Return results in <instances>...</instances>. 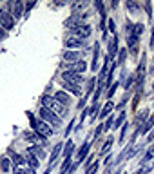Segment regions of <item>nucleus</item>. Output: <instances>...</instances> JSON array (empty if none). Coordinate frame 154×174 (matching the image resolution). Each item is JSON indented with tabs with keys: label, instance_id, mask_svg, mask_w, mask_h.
<instances>
[{
	"label": "nucleus",
	"instance_id": "1",
	"mask_svg": "<svg viewBox=\"0 0 154 174\" xmlns=\"http://www.w3.org/2000/svg\"><path fill=\"white\" fill-rule=\"evenodd\" d=\"M42 107H47L49 111L56 113L58 116H65V114H67V107H64L56 98H53V96H49V94H45V96L42 98Z\"/></svg>",
	"mask_w": 154,
	"mask_h": 174
},
{
	"label": "nucleus",
	"instance_id": "2",
	"mask_svg": "<svg viewBox=\"0 0 154 174\" xmlns=\"http://www.w3.org/2000/svg\"><path fill=\"white\" fill-rule=\"evenodd\" d=\"M125 33H127V44H129V51L133 53V54H136L138 53V36H136V33H134V24L133 22H127L125 24Z\"/></svg>",
	"mask_w": 154,
	"mask_h": 174
},
{
	"label": "nucleus",
	"instance_id": "3",
	"mask_svg": "<svg viewBox=\"0 0 154 174\" xmlns=\"http://www.w3.org/2000/svg\"><path fill=\"white\" fill-rule=\"evenodd\" d=\"M29 116V120H31V125H33V129H34V133H38V134H42V136H51L54 131H51V127L44 122V120H36L33 114H27Z\"/></svg>",
	"mask_w": 154,
	"mask_h": 174
},
{
	"label": "nucleus",
	"instance_id": "4",
	"mask_svg": "<svg viewBox=\"0 0 154 174\" xmlns=\"http://www.w3.org/2000/svg\"><path fill=\"white\" fill-rule=\"evenodd\" d=\"M91 33H93V29H91L87 24H84V25L69 27V31H67V34H65V36H76V38L85 40V38H89V36H91Z\"/></svg>",
	"mask_w": 154,
	"mask_h": 174
},
{
	"label": "nucleus",
	"instance_id": "5",
	"mask_svg": "<svg viewBox=\"0 0 154 174\" xmlns=\"http://www.w3.org/2000/svg\"><path fill=\"white\" fill-rule=\"evenodd\" d=\"M40 116H42V120H44V122L53 123V127H60V125H62V118H60L56 113L49 111L47 107H42V109H40Z\"/></svg>",
	"mask_w": 154,
	"mask_h": 174
},
{
	"label": "nucleus",
	"instance_id": "6",
	"mask_svg": "<svg viewBox=\"0 0 154 174\" xmlns=\"http://www.w3.org/2000/svg\"><path fill=\"white\" fill-rule=\"evenodd\" d=\"M24 138H25L27 142H31V143L38 145V147H44V145H47V138H45V136H42V134H38V133H34V131H29V133H25V134H24Z\"/></svg>",
	"mask_w": 154,
	"mask_h": 174
},
{
	"label": "nucleus",
	"instance_id": "7",
	"mask_svg": "<svg viewBox=\"0 0 154 174\" xmlns=\"http://www.w3.org/2000/svg\"><path fill=\"white\" fill-rule=\"evenodd\" d=\"M0 25H2L5 31L13 29V25H15V18H13V15L7 13L5 9H0Z\"/></svg>",
	"mask_w": 154,
	"mask_h": 174
},
{
	"label": "nucleus",
	"instance_id": "8",
	"mask_svg": "<svg viewBox=\"0 0 154 174\" xmlns=\"http://www.w3.org/2000/svg\"><path fill=\"white\" fill-rule=\"evenodd\" d=\"M145 65H147V58L145 54L140 58V65H138V94H142V87H143V78H145Z\"/></svg>",
	"mask_w": 154,
	"mask_h": 174
},
{
	"label": "nucleus",
	"instance_id": "9",
	"mask_svg": "<svg viewBox=\"0 0 154 174\" xmlns=\"http://www.w3.org/2000/svg\"><path fill=\"white\" fill-rule=\"evenodd\" d=\"M62 76H64V80H65L67 84H73V85H78V87H80V84L84 82L82 74H76V73H71V71H65Z\"/></svg>",
	"mask_w": 154,
	"mask_h": 174
},
{
	"label": "nucleus",
	"instance_id": "10",
	"mask_svg": "<svg viewBox=\"0 0 154 174\" xmlns=\"http://www.w3.org/2000/svg\"><path fill=\"white\" fill-rule=\"evenodd\" d=\"M136 151H138V147H136L134 143L127 145V151H122V153H120V156H118L116 163H120V162H123V160H131V158L136 154Z\"/></svg>",
	"mask_w": 154,
	"mask_h": 174
},
{
	"label": "nucleus",
	"instance_id": "11",
	"mask_svg": "<svg viewBox=\"0 0 154 174\" xmlns=\"http://www.w3.org/2000/svg\"><path fill=\"white\" fill-rule=\"evenodd\" d=\"M65 47H67V49L85 47V42H84L82 38H76V36H65Z\"/></svg>",
	"mask_w": 154,
	"mask_h": 174
},
{
	"label": "nucleus",
	"instance_id": "12",
	"mask_svg": "<svg viewBox=\"0 0 154 174\" xmlns=\"http://www.w3.org/2000/svg\"><path fill=\"white\" fill-rule=\"evenodd\" d=\"M25 153H29V154H31L33 158H36L38 162L45 158V153H44V149H42V147H38V145H31V147H27V149H25Z\"/></svg>",
	"mask_w": 154,
	"mask_h": 174
},
{
	"label": "nucleus",
	"instance_id": "13",
	"mask_svg": "<svg viewBox=\"0 0 154 174\" xmlns=\"http://www.w3.org/2000/svg\"><path fill=\"white\" fill-rule=\"evenodd\" d=\"M64 60H65V64H76V62H80V60H84L82 56H80V53H76V51H65L64 53Z\"/></svg>",
	"mask_w": 154,
	"mask_h": 174
},
{
	"label": "nucleus",
	"instance_id": "14",
	"mask_svg": "<svg viewBox=\"0 0 154 174\" xmlns=\"http://www.w3.org/2000/svg\"><path fill=\"white\" fill-rule=\"evenodd\" d=\"M11 15H13V18H20V16L24 15V2H22V0H15V2H13Z\"/></svg>",
	"mask_w": 154,
	"mask_h": 174
},
{
	"label": "nucleus",
	"instance_id": "15",
	"mask_svg": "<svg viewBox=\"0 0 154 174\" xmlns=\"http://www.w3.org/2000/svg\"><path fill=\"white\" fill-rule=\"evenodd\" d=\"M152 127H154V114H151V116L147 118V122L138 129V133H140V134H149V133L152 131Z\"/></svg>",
	"mask_w": 154,
	"mask_h": 174
},
{
	"label": "nucleus",
	"instance_id": "16",
	"mask_svg": "<svg viewBox=\"0 0 154 174\" xmlns=\"http://www.w3.org/2000/svg\"><path fill=\"white\" fill-rule=\"evenodd\" d=\"M85 69H87V64H85L84 60H80V62H76V64H71V65H69V71H71V73H76V74L85 73Z\"/></svg>",
	"mask_w": 154,
	"mask_h": 174
},
{
	"label": "nucleus",
	"instance_id": "17",
	"mask_svg": "<svg viewBox=\"0 0 154 174\" xmlns=\"http://www.w3.org/2000/svg\"><path fill=\"white\" fill-rule=\"evenodd\" d=\"M84 16H85V15H84ZM84 16H80V15H73V16H69L67 22H65L67 29H69V27H76V25H84V24H82Z\"/></svg>",
	"mask_w": 154,
	"mask_h": 174
},
{
	"label": "nucleus",
	"instance_id": "18",
	"mask_svg": "<svg viewBox=\"0 0 154 174\" xmlns=\"http://www.w3.org/2000/svg\"><path fill=\"white\" fill-rule=\"evenodd\" d=\"M54 98H56V100H58V102H60V103H62L64 107H69V102H71V96H69V94H67L65 91H58V93L54 94Z\"/></svg>",
	"mask_w": 154,
	"mask_h": 174
},
{
	"label": "nucleus",
	"instance_id": "19",
	"mask_svg": "<svg viewBox=\"0 0 154 174\" xmlns=\"http://www.w3.org/2000/svg\"><path fill=\"white\" fill-rule=\"evenodd\" d=\"M7 154L11 156V160H13V163H15L16 167H22V165L25 163V160H24V156H20V154H16L15 151H7Z\"/></svg>",
	"mask_w": 154,
	"mask_h": 174
},
{
	"label": "nucleus",
	"instance_id": "20",
	"mask_svg": "<svg viewBox=\"0 0 154 174\" xmlns=\"http://www.w3.org/2000/svg\"><path fill=\"white\" fill-rule=\"evenodd\" d=\"M118 53H120V49H118V40H116V38H113V40L109 42V56H111V58H114Z\"/></svg>",
	"mask_w": 154,
	"mask_h": 174
},
{
	"label": "nucleus",
	"instance_id": "21",
	"mask_svg": "<svg viewBox=\"0 0 154 174\" xmlns=\"http://www.w3.org/2000/svg\"><path fill=\"white\" fill-rule=\"evenodd\" d=\"M113 109H114V103H113V102H107V103H105V107L102 109V113H100V116H98V118H105V120H107V118H109V114L113 113Z\"/></svg>",
	"mask_w": 154,
	"mask_h": 174
},
{
	"label": "nucleus",
	"instance_id": "22",
	"mask_svg": "<svg viewBox=\"0 0 154 174\" xmlns=\"http://www.w3.org/2000/svg\"><path fill=\"white\" fill-rule=\"evenodd\" d=\"M147 118H149V111H142V113H138V116H136V125L142 127V125L147 122Z\"/></svg>",
	"mask_w": 154,
	"mask_h": 174
},
{
	"label": "nucleus",
	"instance_id": "23",
	"mask_svg": "<svg viewBox=\"0 0 154 174\" xmlns=\"http://www.w3.org/2000/svg\"><path fill=\"white\" fill-rule=\"evenodd\" d=\"M89 147H91L89 143H84V145H82V149L78 151V163H80L82 160H85V158H87V153H89Z\"/></svg>",
	"mask_w": 154,
	"mask_h": 174
},
{
	"label": "nucleus",
	"instance_id": "24",
	"mask_svg": "<svg viewBox=\"0 0 154 174\" xmlns=\"http://www.w3.org/2000/svg\"><path fill=\"white\" fill-rule=\"evenodd\" d=\"M64 87H65V91H69V93H73V94H76V96L82 94V89H80L78 85H73V84H67V82H65Z\"/></svg>",
	"mask_w": 154,
	"mask_h": 174
},
{
	"label": "nucleus",
	"instance_id": "25",
	"mask_svg": "<svg viewBox=\"0 0 154 174\" xmlns=\"http://www.w3.org/2000/svg\"><path fill=\"white\" fill-rule=\"evenodd\" d=\"M113 143H114V140H113V136H109V138L105 140V143H103V147H102V151H100V154H107V153L111 151V147H113Z\"/></svg>",
	"mask_w": 154,
	"mask_h": 174
},
{
	"label": "nucleus",
	"instance_id": "26",
	"mask_svg": "<svg viewBox=\"0 0 154 174\" xmlns=\"http://www.w3.org/2000/svg\"><path fill=\"white\" fill-rule=\"evenodd\" d=\"M62 147H64V143H58V145H54V149H53V153H51V163H54V160L60 156V153H62Z\"/></svg>",
	"mask_w": 154,
	"mask_h": 174
},
{
	"label": "nucleus",
	"instance_id": "27",
	"mask_svg": "<svg viewBox=\"0 0 154 174\" xmlns=\"http://www.w3.org/2000/svg\"><path fill=\"white\" fill-rule=\"evenodd\" d=\"M25 163H27V165H29V167H31V169H36V167H38V163H40V162H38V160H36V158H33V156H31V154H29V153H25Z\"/></svg>",
	"mask_w": 154,
	"mask_h": 174
},
{
	"label": "nucleus",
	"instance_id": "28",
	"mask_svg": "<svg viewBox=\"0 0 154 174\" xmlns=\"http://www.w3.org/2000/svg\"><path fill=\"white\" fill-rule=\"evenodd\" d=\"M73 151H74V143H73V142L69 140V142H67V145L64 147V156H65V158H71Z\"/></svg>",
	"mask_w": 154,
	"mask_h": 174
},
{
	"label": "nucleus",
	"instance_id": "29",
	"mask_svg": "<svg viewBox=\"0 0 154 174\" xmlns=\"http://www.w3.org/2000/svg\"><path fill=\"white\" fill-rule=\"evenodd\" d=\"M152 158H154V145H151V149L145 153V156H143L142 163H149V162H152Z\"/></svg>",
	"mask_w": 154,
	"mask_h": 174
},
{
	"label": "nucleus",
	"instance_id": "30",
	"mask_svg": "<svg viewBox=\"0 0 154 174\" xmlns=\"http://www.w3.org/2000/svg\"><path fill=\"white\" fill-rule=\"evenodd\" d=\"M71 158H65L64 160V163H62V169H60V174H65V172H69L71 171Z\"/></svg>",
	"mask_w": 154,
	"mask_h": 174
},
{
	"label": "nucleus",
	"instance_id": "31",
	"mask_svg": "<svg viewBox=\"0 0 154 174\" xmlns=\"http://www.w3.org/2000/svg\"><path fill=\"white\" fill-rule=\"evenodd\" d=\"M127 7L133 11V13H136V11H140L142 7H140V4H136V2H133V0H127Z\"/></svg>",
	"mask_w": 154,
	"mask_h": 174
},
{
	"label": "nucleus",
	"instance_id": "32",
	"mask_svg": "<svg viewBox=\"0 0 154 174\" xmlns=\"http://www.w3.org/2000/svg\"><path fill=\"white\" fill-rule=\"evenodd\" d=\"M98 53H100V45H94V58H93V69L96 71V64H98Z\"/></svg>",
	"mask_w": 154,
	"mask_h": 174
},
{
	"label": "nucleus",
	"instance_id": "33",
	"mask_svg": "<svg viewBox=\"0 0 154 174\" xmlns=\"http://www.w3.org/2000/svg\"><path fill=\"white\" fill-rule=\"evenodd\" d=\"M125 56H127V51H125V49H120V53H118V62H116V64L122 65L123 60H125Z\"/></svg>",
	"mask_w": 154,
	"mask_h": 174
},
{
	"label": "nucleus",
	"instance_id": "34",
	"mask_svg": "<svg viewBox=\"0 0 154 174\" xmlns=\"http://www.w3.org/2000/svg\"><path fill=\"white\" fill-rule=\"evenodd\" d=\"M134 33H136V36L140 38L142 33H143V24H134Z\"/></svg>",
	"mask_w": 154,
	"mask_h": 174
},
{
	"label": "nucleus",
	"instance_id": "35",
	"mask_svg": "<svg viewBox=\"0 0 154 174\" xmlns=\"http://www.w3.org/2000/svg\"><path fill=\"white\" fill-rule=\"evenodd\" d=\"M123 120H125V113H122V114L118 116V120L114 122V125H113V127H114V129H118V127H120V125L123 123Z\"/></svg>",
	"mask_w": 154,
	"mask_h": 174
},
{
	"label": "nucleus",
	"instance_id": "36",
	"mask_svg": "<svg viewBox=\"0 0 154 174\" xmlns=\"http://www.w3.org/2000/svg\"><path fill=\"white\" fill-rule=\"evenodd\" d=\"M116 87H118V84H114V85H111V87L107 89V98H109V100L113 98V94H114V91H116Z\"/></svg>",
	"mask_w": 154,
	"mask_h": 174
},
{
	"label": "nucleus",
	"instance_id": "37",
	"mask_svg": "<svg viewBox=\"0 0 154 174\" xmlns=\"http://www.w3.org/2000/svg\"><path fill=\"white\" fill-rule=\"evenodd\" d=\"M0 167H2V171H9V167H11V162L9 160H2V163H0Z\"/></svg>",
	"mask_w": 154,
	"mask_h": 174
},
{
	"label": "nucleus",
	"instance_id": "38",
	"mask_svg": "<svg viewBox=\"0 0 154 174\" xmlns=\"http://www.w3.org/2000/svg\"><path fill=\"white\" fill-rule=\"evenodd\" d=\"M96 171H98V162H94V163L87 169V174H96Z\"/></svg>",
	"mask_w": 154,
	"mask_h": 174
},
{
	"label": "nucleus",
	"instance_id": "39",
	"mask_svg": "<svg viewBox=\"0 0 154 174\" xmlns=\"http://www.w3.org/2000/svg\"><path fill=\"white\" fill-rule=\"evenodd\" d=\"M114 125V122H113V118H107V122H105V125H103V131H111V127Z\"/></svg>",
	"mask_w": 154,
	"mask_h": 174
},
{
	"label": "nucleus",
	"instance_id": "40",
	"mask_svg": "<svg viewBox=\"0 0 154 174\" xmlns=\"http://www.w3.org/2000/svg\"><path fill=\"white\" fill-rule=\"evenodd\" d=\"M125 131H127V123H125V125L122 127V134H120V142H123V140H125Z\"/></svg>",
	"mask_w": 154,
	"mask_h": 174
},
{
	"label": "nucleus",
	"instance_id": "41",
	"mask_svg": "<svg viewBox=\"0 0 154 174\" xmlns=\"http://www.w3.org/2000/svg\"><path fill=\"white\" fill-rule=\"evenodd\" d=\"M4 38H7V31L0 25V40H4Z\"/></svg>",
	"mask_w": 154,
	"mask_h": 174
},
{
	"label": "nucleus",
	"instance_id": "42",
	"mask_svg": "<svg viewBox=\"0 0 154 174\" xmlns=\"http://www.w3.org/2000/svg\"><path fill=\"white\" fill-rule=\"evenodd\" d=\"M147 140H149V142H154V127H152V131L147 134Z\"/></svg>",
	"mask_w": 154,
	"mask_h": 174
},
{
	"label": "nucleus",
	"instance_id": "43",
	"mask_svg": "<svg viewBox=\"0 0 154 174\" xmlns=\"http://www.w3.org/2000/svg\"><path fill=\"white\" fill-rule=\"evenodd\" d=\"M13 174H24V169L22 167H15V172Z\"/></svg>",
	"mask_w": 154,
	"mask_h": 174
},
{
	"label": "nucleus",
	"instance_id": "44",
	"mask_svg": "<svg viewBox=\"0 0 154 174\" xmlns=\"http://www.w3.org/2000/svg\"><path fill=\"white\" fill-rule=\"evenodd\" d=\"M24 174H34V169H31V167H27V169H24Z\"/></svg>",
	"mask_w": 154,
	"mask_h": 174
},
{
	"label": "nucleus",
	"instance_id": "45",
	"mask_svg": "<svg viewBox=\"0 0 154 174\" xmlns=\"http://www.w3.org/2000/svg\"><path fill=\"white\" fill-rule=\"evenodd\" d=\"M145 9H147V13L151 15V2H147V4H145Z\"/></svg>",
	"mask_w": 154,
	"mask_h": 174
},
{
	"label": "nucleus",
	"instance_id": "46",
	"mask_svg": "<svg viewBox=\"0 0 154 174\" xmlns=\"http://www.w3.org/2000/svg\"><path fill=\"white\" fill-rule=\"evenodd\" d=\"M33 5H34V2H29V4H27V7H25V11H29V9H31Z\"/></svg>",
	"mask_w": 154,
	"mask_h": 174
},
{
	"label": "nucleus",
	"instance_id": "47",
	"mask_svg": "<svg viewBox=\"0 0 154 174\" xmlns=\"http://www.w3.org/2000/svg\"><path fill=\"white\" fill-rule=\"evenodd\" d=\"M49 172H51V167H49V169H47V171H45L44 174H49Z\"/></svg>",
	"mask_w": 154,
	"mask_h": 174
},
{
	"label": "nucleus",
	"instance_id": "48",
	"mask_svg": "<svg viewBox=\"0 0 154 174\" xmlns=\"http://www.w3.org/2000/svg\"><path fill=\"white\" fill-rule=\"evenodd\" d=\"M152 73H154V64H152Z\"/></svg>",
	"mask_w": 154,
	"mask_h": 174
},
{
	"label": "nucleus",
	"instance_id": "49",
	"mask_svg": "<svg viewBox=\"0 0 154 174\" xmlns=\"http://www.w3.org/2000/svg\"><path fill=\"white\" fill-rule=\"evenodd\" d=\"M116 174H123V172H116Z\"/></svg>",
	"mask_w": 154,
	"mask_h": 174
}]
</instances>
